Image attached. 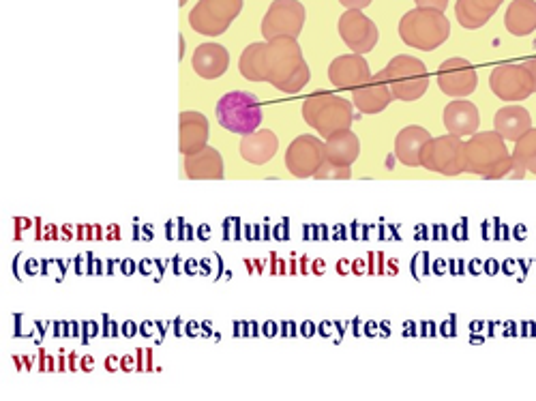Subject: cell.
Wrapping results in <instances>:
<instances>
[{"instance_id":"1","label":"cell","mask_w":536,"mask_h":401,"mask_svg":"<svg viewBox=\"0 0 536 401\" xmlns=\"http://www.w3.org/2000/svg\"><path fill=\"white\" fill-rule=\"evenodd\" d=\"M466 172L479 174L483 178H524L528 172L513 159L506 148L504 138L498 131L474 133L466 142Z\"/></svg>"},{"instance_id":"2","label":"cell","mask_w":536,"mask_h":401,"mask_svg":"<svg viewBox=\"0 0 536 401\" xmlns=\"http://www.w3.org/2000/svg\"><path fill=\"white\" fill-rule=\"evenodd\" d=\"M311 78L299 41L279 37L266 41V82L281 93H301Z\"/></svg>"},{"instance_id":"3","label":"cell","mask_w":536,"mask_h":401,"mask_svg":"<svg viewBox=\"0 0 536 401\" xmlns=\"http://www.w3.org/2000/svg\"><path fill=\"white\" fill-rule=\"evenodd\" d=\"M399 37L414 50L434 52L451 37V22L442 11L416 7L401 18Z\"/></svg>"},{"instance_id":"4","label":"cell","mask_w":536,"mask_h":401,"mask_svg":"<svg viewBox=\"0 0 536 401\" xmlns=\"http://www.w3.org/2000/svg\"><path fill=\"white\" fill-rule=\"evenodd\" d=\"M303 118L314 127L322 138H329L337 131L350 129L354 123V103L333 93H314L303 103Z\"/></svg>"},{"instance_id":"5","label":"cell","mask_w":536,"mask_h":401,"mask_svg":"<svg viewBox=\"0 0 536 401\" xmlns=\"http://www.w3.org/2000/svg\"><path fill=\"white\" fill-rule=\"evenodd\" d=\"M217 121L223 129L236 136H249L262 125V108L256 95L245 91H232L217 103Z\"/></svg>"},{"instance_id":"6","label":"cell","mask_w":536,"mask_h":401,"mask_svg":"<svg viewBox=\"0 0 536 401\" xmlns=\"http://www.w3.org/2000/svg\"><path fill=\"white\" fill-rule=\"evenodd\" d=\"M382 71L386 82L391 86L393 97L399 101H416L427 93L429 73L425 63L416 56H395Z\"/></svg>"},{"instance_id":"7","label":"cell","mask_w":536,"mask_h":401,"mask_svg":"<svg viewBox=\"0 0 536 401\" xmlns=\"http://www.w3.org/2000/svg\"><path fill=\"white\" fill-rule=\"evenodd\" d=\"M243 11V0H200L189 13V26L198 35L219 37Z\"/></svg>"},{"instance_id":"8","label":"cell","mask_w":536,"mask_h":401,"mask_svg":"<svg viewBox=\"0 0 536 401\" xmlns=\"http://www.w3.org/2000/svg\"><path fill=\"white\" fill-rule=\"evenodd\" d=\"M421 166L444 176L466 172V142L453 133L431 138L421 153Z\"/></svg>"},{"instance_id":"9","label":"cell","mask_w":536,"mask_h":401,"mask_svg":"<svg viewBox=\"0 0 536 401\" xmlns=\"http://www.w3.org/2000/svg\"><path fill=\"white\" fill-rule=\"evenodd\" d=\"M489 86L494 95L506 103H519L536 93V84L528 67L521 63H504L491 71Z\"/></svg>"},{"instance_id":"10","label":"cell","mask_w":536,"mask_h":401,"mask_svg":"<svg viewBox=\"0 0 536 401\" xmlns=\"http://www.w3.org/2000/svg\"><path fill=\"white\" fill-rule=\"evenodd\" d=\"M305 24V7L299 0H273L262 20V35L266 41L279 37L296 39Z\"/></svg>"},{"instance_id":"11","label":"cell","mask_w":536,"mask_h":401,"mask_svg":"<svg viewBox=\"0 0 536 401\" xmlns=\"http://www.w3.org/2000/svg\"><path fill=\"white\" fill-rule=\"evenodd\" d=\"M326 163V144L314 136L296 138L286 153V168L296 178H311Z\"/></svg>"},{"instance_id":"12","label":"cell","mask_w":536,"mask_h":401,"mask_svg":"<svg viewBox=\"0 0 536 401\" xmlns=\"http://www.w3.org/2000/svg\"><path fill=\"white\" fill-rule=\"evenodd\" d=\"M339 35L354 54H367L378 43V26L359 9H346L339 18Z\"/></svg>"},{"instance_id":"13","label":"cell","mask_w":536,"mask_h":401,"mask_svg":"<svg viewBox=\"0 0 536 401\" xmlns=\"http://www.w3.org/2000/svg\"><path fill=\"white\" fill-rule=\"evenodd\" d=\"M438 86L444 95L464 99L470 97L476 86H479V76L476 69L466 61V58H449L438 69Z\"/></svg>"},{"instance_id":"14","label":"cell","mask_w":536,"mask_h":401,"mask_svg":"<svg viewBox=\"0 0 536 401\" xmlns=\"http://www.w3.org/2000/svg\"><path fill=\"white\" fill-rule=\"evenodd\" d=\"M393 91L384 78V71L371 76L369 82L352 91V103L361 114H380L393 103Z\"/></svg>"},{"instance_id":"15","label":"cell","mask_w":536,"mask_h":401,"mask_svg":"<svg viewBox=\"0 0 536 401\" xmlns=\"http://www.w3.org/2000/svg\"><path fill=\"white\" fill-rule=\"evenodd\" d=\"M374 73L369 71L365 54H346L337 56L329 67V80L337 88H359L371 80Z\"/></svg>"},{"instance_id":"16","label":"cell","mask_w":536,"mask_h":401,"mask_svg":"<svg viewBox=\"0 0 536 401\" xmlns=\"http://www.w3.org/2000/svg\"><path fill=\"white\" fill-rule=\"evenodd\" d=\"M178 131H181V140H178V151L183 155H193L202 151L211 136L206 116L200 112H181L178 116Z\"/></svg>"},{"instance_id":"17","label":"cell","mask_w":536,"mask_h":401,"mask_svg":"<svg viewBox=\"0 0 536 401\" xmlns=\"http://www.w3.org/2000/svg\"><path fill=\"white\" fill-rule=\"evenodd\" d=\"M191 67L204 80L221 78L230 67V52L219 43H202L193 52Z\"/></svg>"},{"instance_id":"18","label":"cell","mask_w":536,"mask_h":401,"mask_svg":"<svg viewBox=\"0 0 536 401\" xmlns=\"http://www.w3.org/2000/svg\"><path fill=\"white\" fill-rule=\"evenodd\" d=\"M442 121H444V127L449 129V133H453V136L466 138V136H474L476 129H479L481 114L472 101L459 99L444 108Z\"/></svg>"},{"instance_id":"19","label":"cell","mask_w":536,"mask_h":401,"mask_svg":"<svg viewBox=\"0 0 536 401\" xmlns=\"http://www.w3.org/2000/svg\"><path fill=\"white\" fill-rule=\"evenodd\" d=\"M429 140L431 133L423 127L410 125L406 129H401L395 138V157L404 163V166L410 168L421 166V153Z\"/></svg>"},{"instance_id":"20","label":"cell","mask_w":536,"mask_h":401,"mask_svg":"<svg viewBox=\"0 0 536 401\" xmlns=\"http://www.w3.org/2000/svg\"><path fill=\"white\" fill-rule=\"evenodd\" d=\"M185 172L191 181H219V178L226 174V168H223L219 151H215L211 146H204L202 151L187 155Z\"/></svg>"},{"instance_id":"21","label":"cell","mask_w":536,"mask_h":401,"mask_svg":"<svg viewBox=\"0 0 536 401\" xmlns=\"http://www.w3.org/2000/svg\"><path fill=\"white\" fill-rule=\"evenodd\" d=\"M279 148V138L271 129H258L243 136L241 140V157L253 166H264V163L271 161L277 155Z\"/></svg>"},{"instance_id":"22","label":"cell","mask_w":536,"mask_h":401,"mask_svg":"<svg viewBox=\"0 0 536 401\" xmlns=\"http://www.w3.org/2000/svg\"><path fill=\"white\" fill-rule=\"evenodd\" d=\"M500 5L502 0H457L455 16L461 26L476 31L496 16Z\"/></svg>"},{"instance_id":"23","label":"cell","mask_w":536,"mask_h":401,"mask_svg":"<svg viewBox=\"0 0 536 401\" xmlns=\"http://www.w3.org/2000/svg\"><path fill=\"white\" fill-rule=\"evenodd\" d=\"M326 161L337 163V166H352L361 155V142L356 133L350 129L337 131L326 138Z\"/></svg>"},{"instance_id":"24","label":"cell","mask_w":536,"mask_h":401,"mask_svg":"<svg viewBox=\"0 0 536 401\" xmlns=\"http://www.w3.org/2000/svg\"><path fill=\"white\" fill-rule=\"evenodd\" d=\"M494 125H496L494 131H498L504 140L517 142L524 133L532 129V116L521 106H506L496 112Z\"/></svg>"},{"instance_id":"25","label":"cell","mask_w":536,"mask_h":401,"mask_svg":"<svg viewBox=\"0 0 536 401\" xmlns=\"http://www.w3.org/2000/svg\"><path fill=\"white\" fill-rule=\"evenodd\" d=\"M506 31L515 37H528L536 31V0H513L504 16Z\"/></svg>"},{"instance_id":"26","label":"cell","mask_w":536,"mask_h":401,"mask_svg":"<svg viewBox=\"0 0 536 401\" xmlns=\"http://www.w3.org/2000/svg\"><path fill=\"white\" fill-rule=\"evenodd\" d=\"M238 71L251 82H266V43H251L238 58Z\"/></svg>"},{"instance_id":"27","label":"cell","mask_w":536,"mask_h":401,"mask_svg":"<svg viewBox=\"0 0 536 401\" xmlns=\"http://www.w3.org/2000/svg\"><path fill=\"white\" fill-rule=\"evenodd\" d=\"M513 159L526 168V172L536 174V129H530L515 142Z\"/></svg>"},{"instance_id":"28","label":"cell","mask_w":536,"mask_h":401,"mask_svg":"<svg viewBox=\"0 0 536 401\" xmlns=\"http://www.w3.org/2000/svg\"><path fill=\"white\" fill-rule=\"evenodd\" d=\"M350 176H352V166H337V163L326 161L314 178H320V181H346V178Z\"/></svg>"},{"instance_id":"29","label":"cell","mask_w":536,"mask_h":401,"mask_svg":"<svg viewBox=\"0 0 536 401\" xmlns=\"http://www.w3.org/2000/svg\"><path fill=\"white\" fill-rule=\"evenodd\" d=\"M416 7H421V9H436V11H442L449 7L451 0H414Z\"/></svg>"},{"instance_id":"30","label":"cell","mask_w":536,"mask_h":401,"mask_svg":"<svg viewBox=\"0 0 536 401\" xmlns=\"http://www.w3.org/2000/svg\"><path fill=\"white\" fill-rule=\"evenodd\" d=\"M341 5H344L346 9H359L363 11L365 7H369L371 3H374V0H339Z\"/></svg>"},{"instance_id":"31","label":"cell","mask_w":536,"mask_h":401,"mask_svg":"<svg viewBox=\"0 0 536 401\" xmlns=\"http://www.w3.org/2000/svg\"><path fill=\"white\" fill-rule=\"evenodd\" d=\"M528 67V71L532 73V78H534V84H536V56L534 58H528V61L524 63Z\"/></svg>"},{"instance_id":"32","label":"cell","mask_w":536,"mask_h":401,"mask_svg":"<svg viewBox=\"0 0 536 401\" xmlns=\"http://www.w3.org/2000/svg\"><path fill=\"white\" fill-rule=\"evenodd\" d=\"M178 3H181V7H183V5H187V0H178Z\"/></svg>"}]
</instances>
